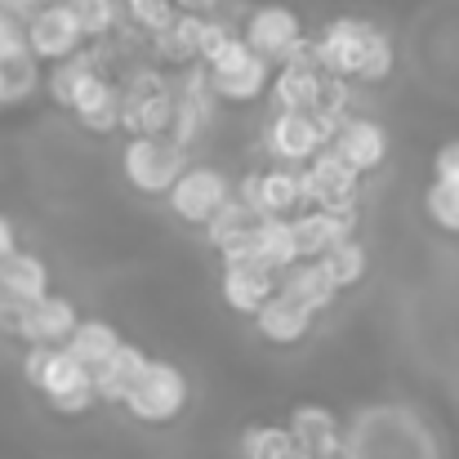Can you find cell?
<instances>
[{
	"mask_svg": "<svg viewBox=\"0 0 459 459\" xmlns=\"http://www.w3.org/2000/svg\"><path fill=\"white\" fill-rule=\"evenodd\" d=\"M192 156L183 152L174 139H152V134H126L121 139V152H117V169H121V183L143 196V201H165V192L174 187V178L187 169Z\"/></svg>",
	"mask_w": 459,
	"mask_h": 459,
	"instance_id": "cell-1",
	"label": "cell"
},
{
	"mask_svg": "<svg viewBox=\"0 0 459 459\" xmlns=\"http://www.w3.org/2000/svg\"><path fill=\"white\" fill-rule=\"evenodd\" d=\"M205 67V85L210 99L219 108H255L268 99V81H273V63H264L241 36L228 40Z\"/></svg>",
	"mask_w": 459,
	"mask_h": 459,
	"instance_id": "cell-2",
	"label": "cell"
},
{
	"mask_svg": "<svg viewBox=\"0 0 459 459\" xmlns=\"http://www.w3.org/2000/svg\"><path fill=\"white\" fill-rule=\"evenodd\" d=\"M187 402H192V384H187L183 366L165 361V357H148V366L134 379V388L126 393L121 411L143 429H165L187 411Z\"/></svg>",
	"mask_w": 459,
	"mask_h": 459,
	"instance_id": "cell-3",
	"label": "cell"
},
{
	"mask_svg": "<svg viewBox=\"0 0 459 459\" xmlns=\"http://www.w3.org/2000/svg\"><path fill=\"white\" fill-rule=\"evenodd\" d=\"M228 201H232V169H223L219 160H187V169L165 192L169 219L192 232H201Z\"/></svg>",
	"mask_w": 459,
	"mask_h": 459,
	"instance_id": "cell-4",
	"label": "cell"
},
{
	"mask_svg": "<svg viewBox=\"0 0 459 459\" xmlns=\"http://www.w3.org/2000/svg\"><path fill=\"white\" fill-rule=\"evenodd\" d=\"M237 36H241L264 63L277 67V63L295 58L307 45V22H304V13H299L295 4H286V0H259V4H250V9L241 13Z\"/></svg>",
	"mask_w": 459,
	"mask_h": 459,
	"instance_id": "cell-5",
	"label": "cell"
},
{
	"mask_svg": "<svg viewBox=\"0 0 459 459\" xmlns=\"http://www.w3.org/2000/svg\"><path fill=\"white\" fill-rule=\"evenodd\" d=\"M27 388H36V393L49 402V411L63 415V420H81V415H90V411L99 406V393H94L90 370H85L67 348H49Z\"/></svg>",
	"mask_w": 459,
	"mask_h": 459,
	"instance_id": "cell-6",
	"label": "cell"
},
{
	"mask_svg": "<svg viewBox=\"0 0 459 459\" xmlns=\"http://www.w3.org/2000/svg\"><path fill=\"white\" fill-rule=\"evenodd\" d=\"M379 22L370 18H357V13H334L316 27V36H307V49H312V63L325 72V76H339V81H352L370 40H375Z\"/></svg>",
	"mask_w": 459,
	"mask_h": 459,
	"instance_id": "cell-7",
	"label": "cell"
},
{
	"mask_svg": "<svg viewBox=\"0 0 459 459\" xmlns=\"http://www.w3.org/2000/svg\"><path fill=\"white\" fill-rule=\"evenodd\" d=\"M232 196L259 214V219H295L304 210V196H299V169L290 165H277V160H264V165H250L232 178Z\"/></svg>",
	"mask_w": 459,
	"mask_h": 459,
	"instance_id": "cell-8",
	"label": "cell"
},
{
	"mask_svg": "<svg viewBox=\"0 0 459 459\" xmlns=\"http://www.w3.org/2000/svg\"><path fill=\"white\" fill-rule=\"evenodd\" d=\"M330 134L334 130L321 117H312V112H268V121L259 130V148H264L268 160L299 169L330 143Z\"/></svg>",
	"mask_w": 459,
	"mask_h": 459,
	"instance_id": "cell-9",
	"label": "cell"
},
{
	"mask_svg": "<svg viewBox=\"0 0 459 459\" xmlns=\"http://www.w3.org/2000/svg\"><path fill=\"white\" fill-rule=\"evenodd\" d=\"M22 45H27V58L36 67H54L72 54L85 49V36L72 18V9L63 0H45L36 13L22 18Z\"/></svg>",
	"mask_w": 459,
	"mask_h": 459,
	"instance_id": "cell-10",
	"label": "cell"
},
{
	"mask_svg": "<svg viewBox=\"0 0 459 459\" xmlns=\"http://www.w3.org/2000/svg\"><path fill=\"white\" fill-rule=\"evenodd\" d=\"M299 196L304 210H357L361 205V174H352L330 148L299 165Z\"/></svg>",
	"mask_w": 459,
	"mask_h": 459,
	"instance_id": "cell-11",
	"label": "cell"
},
{
	"mask_svg": "<svg viewBox=\"0 0 459 459\" xmlns=\"http://www.w3.org/2000/svg\"><path fill=\"white\" fill-rule=\"evenodd\" d=\"M330 152L339 156L352 174H375V169H384L388 165V156H393V134H388V126L379 121V117H366V112H352V117H343L339 121V130L330 134V143H325Z\"/></svg>",
	"mask_w": 459,
	"mask_h": 459,
	"instance_id": "cell-12",
	"label": "cell"
},
{
	"mask_svg": "<svg viewBox=\"0 0 459 459\" xmlns=\"http://www.w3.org/2000/svg\"><path fill=\"white\" fill-rule=\"evenodd\" d=\"M67 117L76 121V130H85L90 139H112L121 134V90H117V72H94L76 85Z\"/></svg>",
	"mask_w": 459,
	"mask_h": 459,
	"instance_id": "cell-13",
	"label": "cell"
},
{
	"mask_svg": "<svg viewBox=\"0 0 459 459\" xmlns=\"http://www.w3.org/2000/svg\"><path fill=\"white\" fill-rule=\"evenodd\" d=\"M81 316H85V312L76 307V299H72V295L49 290L45 299L18 307L13 339H18V343H40V348H63V343H67V334L76 330V321H81Z\"/></svg>",
	"mask_w": 459,
	"mask_h": 459,
	"instance_id": "cell-14",
	"label": "cell"
},
{
	"mask_svg": "<svg viewBox=\"0 0 459 459\" xmlns=\"http://www.w3.org/2000/svg\"><path fill=\"white\" fill-rule=\"evenodd\" d=\"M321 81L325 72L312 63V49H299L295 58L277 63L273 67V81H268V112H312L316 108V94H321Z\"/></svg>",
	"mask_w": 459,
	"mask_h": 459,
	"instance_id": "cell-15",
	"label": "cell"
},
{
	"mask_svg": "<svg viewBox=\"0 0 459 459\" xmlns=\"http://www.w3.org/2000/svg\"><path fill=\"white\" fill-rule=\"evenodd\" d=\"M299 259H321L348 237H361V205L357 210H299L290 219Z\"/></svg>",
	"mask_w": 459,
	"mask_h": 459,
	"instance_id": "cell-16",
	"label": "cell"
},
{
	"mask_svg": "<svg viewBox=\"0 0 459 459\" xmlns=\"http://www.w3.org/2000/svg\"><path fill=\"white\" fill-rule=\"evenodd\" d=\"M250 325H255L259 343H268V348H299L316 330V312L295 304V299H286V295H273L268 304L250 316Z\"/></svg>",
	"mask_w": 459,
	"mask_h": 459,
	"instance_id": "cell-17",
	"label": "cell"
},
{
	"mask_svg": "<svg viewBox=\"0 0 459 459\" xmlns=\"http://www.w3.org/2000/svg\"><path fill=\"white\" fill-rule=\"evenodd\" d=\"M277 295V273L259 264H219V304L232 316H255Z\"/></svg>",
	"mask_w": 459,
	"mask_h": 459,
	"instance_id": "cell-18",
	"label": "cell"
},
{
	"mask_svg": "<svg viewBox=\"0 0 459 459\" xmlns=\"http://www.w3.org/2000/svg\"><path fill=\"white\" fill-rule=\"evenodd\" d=\"M49 290H54V268L36 250H22L18 246L9 259H0V299H9V304H36Z\"/></svg>",
	"mask_w": 459,
	"mask_h": 459,
	"instance_id": "cell-19",
	"label": "cell"
},
{
	"mask_svg": "<svg viewBox=\"0 0 459 459\" xmlns=\"http://www.w3.org/2000/svg\"><path fill=\"white\" fill-rule=\"evenodd\" d=\"M286 433L295 437L299 451H307V459H321V455H330L334 446H343V424H339V415H334L330 406H321V402H299V406L290 411Z\"/></svg>",
	"mask_w": 459,
	"mask_h": 459,
	"instance_id": "cell-20",
	"label": "cell"
},
{
	"mask_svg": "<svg viewBox=\"0 0 459 459\" xmlns=\"http://www.w3.org/2000/svg\"><path fill=\"white\" fill-rule=\"evenodd\" d=\"M148 348L143 343H134V339H126L90 379H94V393H99V406H121L126 402V393L134 388V379L143 375V366H148Z\"/></svg>",
	"mask_w": 459,
	"mask_h": 459,
	"instance_id": "cell-21",
	"label": "cell"
},
{
	"mask_svg": "<svg viewBox=\"0 0 459 459\" xmlns=\"http://www.w3.org/2000/svg\"><path fill=\"white\" fill-rule=\"evenodd\" d=\"M277 295L312 307L316 316L339 304V290L330 286V277H325V268H321L316 259H299V264H290L286 273H277Z\"/></svg>",
	"mask_w": 459,
	"mask_h": 459,
	"instance_id": "cell-22",
	"label": "cell"
},
{
	"mask_svg": "<svg viewBox=\"0 0 459 459\" xmlns=\"http://www.w3.org/2000/svg\"><path fill=\"white\" fill-rule=\"evenodd\" d=\"M121 343H126V334H121V325H117V321H108V316H81L63 348H67V352H72L90 375H94V370H99V366H103Z\"/></svg>",
	"mask_w": 459,
	"mask_h": 459,
	"instance_id": "cell-23",
	"label": "cell"
},
{
	"mask_svg": "<svg viewBox=\"0 0 459 459\" xmlns=\"http://www.w3.org/2000/svg\"><path fill=\"white\" fill-rule=\"evenodd\" d=\"M250 264L268 268V273H286L290 264H299V246L290 232V219H259L250 232Z\"/></svg>",
	"mask_w": 459,
	"mask_h": 459,
	"instance_id": "cell-24",
	"label": "cell"
},
{
	"mask_svg": "<svg viewBox=\"0 0 459 459\" xmlns=\"http://www.w3.org/2000/svg\"><path fill=\"white\" fill-rule=\"evenodd\" d=\"M316 264L325 268L330 286H334L339 299H343L348 290H357V286L370 277V246H366L361 237H348V241H339L334 250H325Z\"/></svg>",
	"mask_w": 459,
	"mask_h": 459,
	"instance_id": "cell-25",
	"label": "cell"
},
{
	"mask_svg": "<svg viewBox=\"0 0 459 459\" xmlns=\"http://www.w3.org/2000/svg\"><path fill=\"white\" fill-rule=\"evenodd\" d=\"M85 36V45H108L117 36H126V13L121 0H63Z\"/></svg>",
	"mask_w": 459,
	"mask_h": 459,
	"instance_id": "cell-26",
	"label": "cell"
},
{
	"mask_svg": "<svg viewBox=\"0 0 459 459\" xmlns=\"http://www.w3.org/2000/svg\"><path fill=\"white\" fill-rule=\"evenodd\" d=\"M393 72H397V40L379 27L366 58H361V67H357V76H352V85H388Z\"/></svg>",
	"mask_w": 459,
	"mask_h": 459,
	"instance_id": "cell-27",
	"label": "cell"
},
{
	"mask_svg": "<svg viewBox=\"0 0 459 459\" xmlns=\"http://www.w3.org/2000/svg\"><path fill=\"white\" fill-rule=\"evenodd\" d=\"M295 451V437L286 424H250L241 433V459H286Z\"/></svg>",
	"mask_w": 459,
	"mask_h": 459,
	"instance_id": "cell-28",
	"label": "cell"
},
{
	"mask_svg": "<svg viewBox=\"0 0 459 459\" xmlns=\"http://www.w3.org/2000/svg\"><path fill=\"white\" fill-rule=\"evenodd\" d=\"M420 205H424V219H429L437 232L459 237V187H451V183H429Z\"/></svg>",
	"mask_w": 459,
	"mask_h": 459,
	"instance_id": "cell-29",
	"label": "cell"
},
{
	"mask_svg": "<svg viewBox=\"0 0 459 459\" xmlns=\"http://www.w3.org/2000/svg\"><path fill=\"white\" fill-rule=\"evenodd\" d=\"M18 58H27L22 22H18V18H9V13H0V67H4V63H18Z\"/></svg>",
	"mask_w": 459,
	"mask_h": 459,
	"instance_id": "cell-30",
	"label": "cell"
},
{
	"mask_svg": "<svg viewBox=\"0 0 459 459\" xmlns=\"http://www.w3.org/2000/svg\"><path fill=\"white\" fill-rule=\"evenodd\" d=\"M433 183L459 187V139H446V143L433 152Z\"/></svg>",
	"mask_w": 459,
	"mask_h": 459,
	"instance_id": "cell-31",
	"label": "cell"
},
{
	"mask_svg": "<svg viewBox=\"0 0 459 459\" xmlns=\"http://www.w3.org/2000/svg\"><path fill=\"white\" fill-rule=\"evenodd\" d=\"M174 13H187V18H214L223 13V0H169Z\"/></svg>",
	"mask_w": 459,
	"mask_h": 459,
	"instance_id": "cell-32",
	"label": "cell"
},
{
	"mask_svg": "<svg viewBox=\"0 0 459 459\" xmlns=\"http://www.w3.org/2000/svg\"><path fill=\"white\" fill-rule=\"evenodd\" d=\"M18 250V223L9 214H0V259H9Z\"/></svg>",
	"mask_w": 459,
	"mask_h": 459,
	"instance_id": "cell-33",
	"label": "cell"
},
{
	"mask_svg": "<svg viewBox=\"0 0 459 459\" xmlns=\"http://www.w3.org/2000/svg\"><path fill=\"white\" fill-rule=\"evenodd\" d=\"M40 4H45V0H0V13H9V18H18V22H22V18H27V13H36Z\"/></svg>",
	"mask_w": 459,
	"mask_h": 459,
	"instance_id": "cell-34",
	"label": "cell"
},
{
	"mask_svg": "<svg viewBox=\"0 0 459 459\" xmlns=\"http://www.w3.org/2000/svg\"><path fill=\"white\" fill-rule=\"evenodd\" d=\"M0 108H9V94H4V67H0Z\"/></svg>",
	"mask_w": 459,
	"mask_h": 459,
	"instance_id": "cell-35",
	"label": "cell"
},
{
	"mask_svg": "<svg viewBox=\"0 0 459 459\" xmlns=\"http://www.w3.org/2000/svg\"><path fill=\"white\" fill-rule=\"evenodd\" d=\"M455 241H459V237H455Z\"/></svg>",
	"mask_w": 459,
	"mask_h": 459,
	"instance_id": "cell-36",
	"label": "cell"
}]
</instances>
